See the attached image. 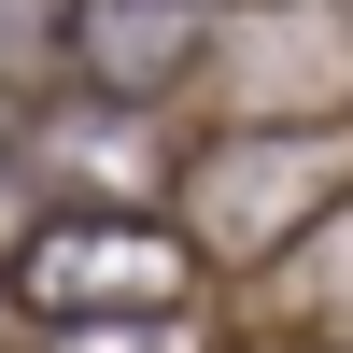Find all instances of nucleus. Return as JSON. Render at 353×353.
<instances>
[{"mask_svg": "<svg viewBox=\"0 0 353 353\" xmlns=\"http://www.w3.org/2000/svg\"><path fill=\"white\" fill-rule=\"evenodd\" d=\"M339 156L311 128H226L184 156V241L212 254V269H269V254H297L311 226L339 212Z\"/></svg>", "mask_w": 353, "mask_h": 353, "instance_id": "f257e3e1", "label": "nucleus"}, {"mask_svg": "<svg viewBox=\"0 0 353 353\" xmlns=\"http://www.w3.org/2000/svg\"><path fill=\"white\" fill-rule=\"evenodd\" d=\"M184 283H198V241H170V226H141V212L43 226V241L14 254V297L43 311V325H141V311H184Z\"/></svg>", "mask_w": 353, "mask_h": 353, "instance_id": "f03ea898", "label": "nucleus"}, {"mask_svg": "<svg viewBox=\"0 0 353 353\" xmlns=\"http://www.w3.org/2000/svg\"><path fill=\"white\" fill-rule=\"evenodd\" d=\"M198 85L226 99V128H311V113H353V43L311 0H241V14H212Z\"/></svg>", "mask_w": 353, "mask_h": 353, "instance_id": "7ed1b4c3", "label": "nucleus"}, {"mask_svg": "<svg viewBox=\"0 0 353 353\" xmlns=\"http://www.w3.org/2000/svg\"><path fill=\"white\" fill-rule=\"evenodd\" d=\"M212 71V0H71V85L113 113H156Z\"/></svg>", "mask_w": 353, "mask_h": 353, "instance_id": "20e7f679", "label": "nucleus"}, {"mask_svg": "<svg viewBox=\"0 0 353 353\" xmlns=\"http://www.w3.org/2000/svg\"><path fill=\"white\" fill-rule=\"evenodd\" d=\"M297 297H311V311H325V325L353 339V198H339V212L297 241Z\"/></svg>", "mask_w": 353, "mask_h": 353, "instance_id": "39448f33", "label": "nucleus"}, {"mask_svg": "<svg viewBox=\"0 0 353 353\" xmlns=\"http://www.w3.org/2000/svg\"><path fill=\"white\" fill-rule=\"evenodd\" d=\"M43 353H184V311H141V325H43Z\"/></svg>", "mask_w": 353, "mask_h": 353, "instance_id": "423d86ee", "label": "nucleus"}, {"mask_svg": "<svg viewBox=\"0 0 353 353\" xmlns=\"http://www.w3.org/2000/svg\"><path fill=\"white\" fill-rule=\"evenodd\" d=\"M28 241H43V212H28V156H0V283H14Z\"/></svg>", "mask_w": 353, "mask_h": 353, "instance_id": "0eeeda50", "label": "nucleus"}, {"mask_svg": "<svg viewBox=\"0 0 353 353\" xmlns=\"http://www.w3.org/2000/svg\"><path fill=\"white\" fill-rule=\"evenodd\" d=\"M212 14H241V0H212Z\"/></svg>", "mask_w": 353, "mask_h": 353, "instance_id": "6e6552de", "label": "nucleus"}]
</instances>
